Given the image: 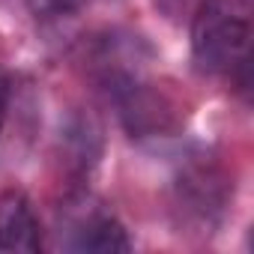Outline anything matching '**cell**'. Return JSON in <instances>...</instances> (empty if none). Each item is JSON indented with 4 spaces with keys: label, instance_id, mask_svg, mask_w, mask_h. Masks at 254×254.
<instances>
[{
    "label": "cell",
    "instance_id": "277c9868",
    "mask_svg": "<svg viewBox=\"0 0 254 254\" xmlns=\"http://www.w3.org/2000/svg\"><path fill=\"white\" fill-rule=\"evenodd\" d=\"M42 224L33 209V200L21 189L0 191V251H39Z\"/></svg>",
    "mask_w": 254,
    "mask_h": 254
},
{
    "label": "cell",
    "instance_id": "6da1fadb",
    "mask_svg": "<svg viewBox=\"0 0 254 254\" xmlns=\"http://www.w3.org/2000/svg\"><path fill=\"white\" fill-rule=\"evenodd\" d=\"M251 0H200L191 18V57L206 75H233L248 63Z\"/></svg>",
    "mask_w": 254,
    "mask_h": 254
},
{
    "label": "cell",
    "instance_id": "5b68a950",
    "mask_svg": "<svg viewBox=\"0 0 254 254\" xmlns=\"http://www.w3.org/2000/svg\"><path fill=\"white\" fill-rule=\"evenodd\" d=\"M36 18H66L78 9L81 0H24Z\"/></svg>",
    "mask_w": 254,
    "mask_h": 254
},
{
    "label": "cell",
    "instance_id": "3957f363",
    "mask_svg": "<svg viewBox=\"0 0 254 254\" xmlns=\"http://www.w3.org/2000/svg\"><path fill=\"white\" fill-rule=\"evenodd\" d=\"M63 245L72 251H129L132 239L120 218L93 200H78L63 212Z\"/></svg>",
    "mask_w": 254,
    "mask_h": 254
},
{
    "label": "cell",
    "instance_id": "7a4b0ae2",
    "mask_svg": "<svg viewBox=\"0 0 254 254\" xmlns=\"http://www.w3.org/2000/svg\"><path fill=\"white\" fill-rule=\"evenodd\" d=\"M174 189V209L180 212V224L206 233L221 221L233 183L215 159L197 156L180 171Z\"/></svg>",
    "mask_w": 254,
    "mask_h": 254
},
{
    "label": "cell",
    "instance_id": "8992f818",
    "mask_svg": "<svg viewBox=\"0 0 254 254\" xmlns=\"http://www.w3.org/2000/svg\"><path fill=\"white\" fill-rule=\"evenodd\" d=\"M6 111H9V78L0 69V132H3V123H6Z\"/></svg>",
    "mask_w": 254,
    "mask_h": 254
}]
</instances>
